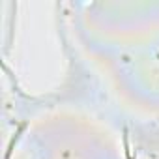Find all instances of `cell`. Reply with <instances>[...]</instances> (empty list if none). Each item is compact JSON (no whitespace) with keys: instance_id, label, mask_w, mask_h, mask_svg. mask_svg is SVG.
Instances as JSON below:
<instances>
[{"instance_id":"cell-1","label":"cell","mask_w":159,"mask_h":159,"mask_svg":"<svg viewBox=\"0 0 159 159\" xmlns=\"http://www.w3.org/2000/svg\"><path fill=\"white\" fill-rule=\"evenodd\" d=\"M124 146H125V157H127V159H133V157H131V152H129V140H127V131H124Z\"/></svg>"}]
</instances>
